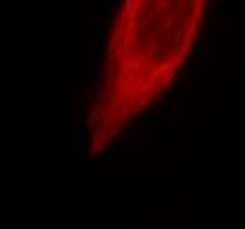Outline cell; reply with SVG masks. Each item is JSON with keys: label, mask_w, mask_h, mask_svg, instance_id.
Here are the masks:
<instances>
[{"label": "cell", "mask_w": 245, "mask_h": 229, "mask_svg": "<svg viewBox=\"0 0 245 229\" xmlns=\"http://www.w3.org/2000/svg\"><path fill=\"white\" fill-rule=\"evenodd\" d=\"M197 25H199V21H197V20H194V18H191V25H189L187 32L184 34V39H182V51H184V53H187V51H189V48H191L192 41H194V35H196Z\"/></svg>", "instance_id": "6da1fadb"}, {"label": "cell", "mask_w": 245, "mask_h": 229, "mask_svg": "<svg viewBox=\"0 0 245 229\" xmlns=\"http://www.w3.org/2000/svg\"><path fill=\"white\" fill-rule=\"evenodd\" d=\"M162 131L164 132H176V131H180V123H178V115L175 113V115H171L168 118V122H166V125L162 127Z\"/></svg>", "instance_id": "7a4b0ae2"}, {"label": "cell", "mask_w": 245, "mask_h": 229, "mask_svg": "<svg viewBox=\"0 0 245 229\" xmlns=\"http://www.w3.org/2000/svg\"><path fill=\"white\" fill-rule=\"evenodd\" d=\"M191 18L197 20L199 23L203 21V0H196V2H194V9H192Z\"/></svg>", "instance_id": "3957f363"}, {"label": "cell", "mask_w": 245, "mask_h": 229, "mask_svg": "<svg viewBox=\"0 0 245 229\" xmlns=\"http://www.w3.org/2000/svg\"><path fill=\"white\" fill-rule=\"evenodd\" d=\"M173 78H175V69H173V71H169V72H168V76H166V78L162 79V81H161V83L157 85V92H164V88L168 87V83L171 81Z\"/></svg>", "instance_id": "277c9868"}, {"label": "cell", "mask_w": 245, "mask_h": 229, "mask_svg": "<svg viewBox=\"0 0 245 229\" xmlns=\"http://www.w3.org/2000/svg\"><path fill=\"white\" fill-rule=\"evenodd\" d=\"M150 120H152V115H150V113L143 115L141 118H139V120H138L136 123L132 125V129H139V127H141V125H147V123H150Z\"/></svg>", "instance_id": "5b68a950"}, {"label": "cell", "mask_w": 245, "mask_h": 229, "mask_svg": "<svg viewBox=\"0 0 245 229\" xmlns=\"http://www.w3.org/2000/svg\"><path fill=\"white\" fill-rule=\"evenodd\" d=\"M173 69H176V67H175V60H166V62L161 64V67H159L161 72H169V71H173Z\"/></svg>", "instance_id": "8992f818"}, {"label": "cell", "mask_w": 245, "mask_h": 229, "mask_svg": "<svg viewBox=\"0 0 245 229\" xmlns=\"http://www.w3.org/2000/svg\"><path fill=\"white\" fill-rule=\"evenodd\" d=\"M185 58H187V53H184V51H180V53H176L175 55V67H182L184 65V62H185Z\"/></svg>", "instance_id": "52a82bcc"}, {"label": "cell", "mask_w": 245, "mask_h": 229, "mask_svg": "<svg viewBox=\"0 0 245 229\" xmlns=\"http://www.w3.org/2000/svg\"><path fill=\"white\" fill-rule=\"evenodd\" d=\"M178 21V16H176V12H171L168 18H166V23H164V28L168 30V28H171L175 25V23Z\"/></svg>", "instance_id": "ba28073f"}, {"label": "cell", "mask_w": 245, "mask_h": 229, "mask_svg": "<svg viewBox=\"0 0 245 229\" xmlns=\"http://www.w3.org/2000/svg\"><path fill=\"white\" fill-rule=\"evenodd\" d=\"M134 28H136V30H145V28H147V18L138 16L136 21H134Z\"/></svg>", "instance_id": "9c48e42d"}, {"label": "cell", "mask_w": 245, "mask_h": 229, "mask_svg": "<svg viewBox=\"0 0 245 229\" xmlns=\"http://www.w3.org/2000/svg\"><path fill=\"white\" fill-rule=\"evenodd\" d=\"M169 2H171V0H162V2H157V4H155V7H153V12H155V14H161V11H162V9H166V7L169 6Z\"/></svg>", "instance_id": "30bf717a"}, {"label": "cell", "mask_w": 245, "mask_h": 229, "mask_svg": "<svg viewBox=\"0 0 245 229\" xmlns=\"http://www.w3.org/2000/svg\"><path fill=\"white\" fill-rule=\"evenodd\" d=\"M136 74L134 72H127L125 76V87H136Z\"/></svg>", "instance_id": "8fae6325"}, {"label": "cell", "mask_w": 245, "mask_h": 229, "mask_svg": "<svg viewBox=\"0 0 245 229\" xmlns=\"http://www.w3.org/2000/svg\"><path fill=\"white\" fill-rule=\"evenodd\" d=\"M120 129H122V122H115L113 125H111V131H109L108 136H109V137H115V136L120 132Z\"/></svg>", "instance_id": "7c38bea8"}, {"label": "cell", "mask_w": 245, "mask_h": 229, "mask_svg": "<svg viewBox=\"0 0 245 229\" xmlns=\"http://www.w3.org/2000/svg\"><path fill=\"white\" fill-rule=\"evenodd\" d=\"M102 16V4H93V18Z\"/></svg>", "instance_id": "4fadbf2b"}, {"label": "cell", "mask_w": 245, "mask_h": 229, "mask_svg": "<svg viewBox=\"0 0 245 229\" xmlns=\"http://www.w3.org/2000/svg\"><path fill=\"white\" fill-rule=\"evenodd\" d=\"M192 9H194V6H192L191 2H189V4H184V14H185V16H191L192 14Z\"/></svg>", "instance_id": "5bb4252c"}, {"label": "cell", "mask_w": 245, "mask_h": 229, "mask_svg": "<svg viewBox=\"0 0 245 229\" xmlns=\"http://www.w3.org/2000/svg\"><path fill=\"white\" fill-rule=\"evenodd\" d=\"M161 74H162V72L159 71V67H157L155 71H152V72H150V81H157V79H159V76H161Z\"/></svg>", "instance_id": "9a60e30c"}, {"label": "cell", "mask_w": 245, "mask_h": 229, "mask_svg": "<svg viewBox=\"0 0 245 229\" xmlns=\"http://www.w3.org/2000/svg\"><path fill=\"white\" fill-rule=\"evenodd\" d=\"M148 58H150V60H155V58H157L159 55H157V51H155V49H148Z\"/></svg>", "instance_id": "2e32d148"}, {"label": "cell", "mask_w": 245, "mask_h": 229, "mask_svg": "<svg viewBox=\"0 0 245 229\" xmlns=\"http://www.w3.org/2000/svg\"><path fill=\"white\" fill-rule=\"evenodd\" d=\"M182 34H184V27H182V25H180L178 27V34H176V43H180V41H182Z\"/></svg>", "instance_id": "e0dca14e"}, {"label": "cell", "mask_w": 245, "mask_h": 229, "mask_svg": "<svg viewBox=\"0 0 245 229\" xmlns=\"http://www.w3.org/2000/svg\"><path fill=\"white\" fill-rule=\"evenodd\" d=\"M129 139H131V131L122 132V141H129Z\"/></svg>", "instance_id": "ac0fdd59"}, {"label": "cell", "mask_w": 245, "mask_h": 229, "mask_svg": "<svg viewBox=\"0 0 245 229\" xmlns=\"http://www.w3.org/2000/svg\"><path fill=\"white\" fill-rule=\"evenodd\" d=\"M224 14H226V18H234V16H236V12H234L233 9H226V12H224Z\"/></svg>", "instance_id": "d6986e66"}, {"label": "cell", "mask_w": 245, "mask_h": 229, "mask_svg": "<svg viewBox=\"0 0 245 229\" xmlns=\"http://www.w3.org/2000/svg\"><path fill=\"white\" fill-rule=\"evenodd\" d=\"M115 153H116V152H115L113 148H111V152H108V153H106V157H104V159H106V160H111V159L115 157Z\"/></svg>", "instance_id": "ffe728a7"}, {"label": "cell", "mask_w": 245, "mask_h": 229, "mask_svg": "<svg viewBox=\"0 0 245 229\" xmlns=\"http://www.w3.org/2000/svg\"><path fill=\"white\" fill-rule=\"evenodd\" d=\"M90 153H97V143H90Z\"/></svg>", "instance_id": "44dd1931"}, {"label": "cell", "mask_w": 245, "mask_h": 229, "mask_svg": "<svg viewBox=\"0 0 245 229\" xmlns=\"http://www.w3.org/2000/svg\"><path fill=\"white\" fill-rule=\"evenodd\" d=\"M224 39H226V44H228V46H231V44L234 43V41H233V35H226Z\"/></svg>", "instance_id": "7402d4cb"}, {"label": "cell", "mask_w": 245, "mask_h": 229, "mask_svg": "<svg viewBox=\"0 0 245 229\" xmlns=\"http://www.w3.org/2000/svg\"><path fill=\"white\" fill-rule=\"evenodd\" d=\"M147 104H150V102H148V101H147V97H143L141 101H139V108H145Z\"/></svg>", "instance_id": "603a6c76"}, {"label": "cell", "mask_w": 245, "mask_h": 229, "mask_svg": "<svg viewBox=\"0 0 245 229\" xmlns=\"http://www.w3.org/2000/svg\"><path fill=\"white\" fill-rule=\"evenodd\" d=\"M155 46H157V48H164V46H166V41H164V39H161V41H157V44H155Z\"/></svg>", "instance_id": "cb8c5ba5"}, {"label": "cell", "mask_w": 245, "mask_h": 229, "mask_svg": "<svg viewBox=\"0 0 245 229\" xmlns=\"http://www.w3.org/2000/svg\"><path fill=\"white\" fill-rule=\"evenodd\" d=\"M101 23H102L104 27H106V25H109V20L106 16H101Z\"/></svg>", "instance_id": "d4e9b609"}, {"label": "cell", "mask_w": 245, "mask_h": 229, "mask_svg": "<svg viewBox=\"0 0 245 229\" xmlns=\"http://www.w3.org/2000/svg\"><path fill=\"white\" fill-rule=\"evenodd\" d=\"M178 9H180V2H175V6H173V12H176V14H178Z\"/></svg>", "instance_id": "484cf974"}, {"label": "cell", "mask_w": 245, "mask_h": 229, "mask_svg": "<svg viewBox=\"0 0 245 229\" xmlns=\"http://www.w3.org/2000/svg\"><path fill=\"white\" fill-rule=\"evenodd\" d=\"M192 74H194V76H199V67H194V65H192Z\"/></svg>", "instance_id": "4316f807"}, {"label": "cell", "mask_w": 245, "mask_h": 229, "mask_svg": "<svg viewBox=\"0 0 245 229\" xmlns=\"http://www.w3.org/2000/svg\"><path fill=\"white\" fill-rule=\"evenodd\" d=\"M212 12V4H210V0L206 2V14H210Z\"/></svg>", "instance_id": "83f0119b"}, {"label": "cell", "mask_w": 245, "mask_h": 229, "mask_svg": "<svg viewBox=\"0 0 245 229\" xmlns=\"http://www.w3.org/2000/svg\"><path fill=\"white\" fill-rule=\"evenodd\" d=\"M138 115H139V109H131V116H138Z\"/></svg>", "instance_id": "f1b7e54d"}, {"label": "cell", "mask_w": 245, "mask_h": 229, "mask_svg": "<svg viewBox=\"0 0 245 229\" xmlns=\"http://www.w3.org/2000/svg\"><path fill=\"white\" fill-rule=\"evenodd\" d=\"M92 55H95V56L99 55V46H93L92 48Z\"/></svg>", "instance_id": "f546056e"}, {"label": "cell", "mask_w": 245, "mask_h": 229, "mask_svg": "<svg viewBox=\"0 0 245 229\" xmlns=\"http://www.w3.org/2000/svg\"><path fill=\"white\" fill-rule=\"evenodd\" d=\"M176 79H178V83H184V79H185V76H184V74L180 72V74H178V78H176Z\"/></svg>", "instance_id": "4dcf8cb0"}, {"label": "cell", "mask_w": 245, "mask_h": 229, "mask_svg": "<svg viewBox=\"0 0 245 229\" xmlns=\"http://www.w3.org/2000/svg\"><path fill=\"white\" fill-rule=\"evenodd\" d=\"M182 2H187V0H182Z\"/></svg>", "instance_id": "1f68e13d"}, {"label": "cell", "mask_w": 245, "mask_h": 229, "mask_svg": "<svg viewBox=\"0 0 245 229\" xmlns=\"http://www.w3.org/2000/svg\"><path fill=\"white\" fill-rule=\"evenodd\" d=\"M206 2H208V0H206Z\"/></svg>", "instance_id": "d6a6232c"}]
</instances>
